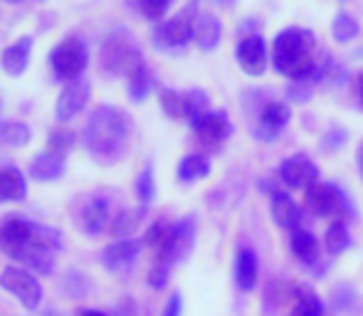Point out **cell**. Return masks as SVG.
<instances>
[{"instance_id":"1","label":"cell","mask_w":363,"mask_h":316,"mask_svg":"<svg viewBox=\"0 0 363 316\" xmlns=\"http://www.w3.org/2000/svg\"><path fill=\"white\" fill-rule=\"evenodd\" d=\"M131 134V121L116 106H99L94 114L89 116L84 126V141L86 151L94 161L99 163H116L126 151Z\"/></svg>"},{"instance_id":"2","label":"cell","mask_w":363,"mask_h":316,"mask_svg":"<svg viewBox=\"0 0 363 316\" xmlns=\"http://www.w3.org/2000/svg\"><path fill=\"white\" fill-rule=\"evenodd\" d=\"M316 38L306 28H287L274 38L272 62L274 69L287 74L291 79H299L314 67Z\"/></svg>"},{"instance_id":"3","label":"cell","mask_w":363,"mask_h":316,"mask_svg":"<svg viewBox=\"0 0 363 316\" xmlns=\"http://www.w3.org/2000/svg\"><path fill=\"white\" fill-rule=\"evenodd\" d=\"M101 67L109 74H126L131 77L144 64V55L136 47L134 38L126 30H114L101 45Z\"/></svg>"},{"instance_id":"4","label":"cell","mask_w":363,"mask_h":316,"mask_svg":"<svg viewBox=\"0 0 363 316\" xmlns=\"http://www.w3.org/2000/svg\"><path fill=\"white\" fill-rule=\"evenodd\" d=\"M0 287L13 294V297H18V302L23 304L28 312H35L45 297L40 279L35 277L30 269L15 267V264H10V267H5L3 272H0Z\"/></svg>"},{"instance_id":"5","label":"cell","mask_w":363,"mask_h":316,"mask_svg":"<svg viewBox=\"0 0 363 316\" xmlns=\"http://www.w3.org/2000/svg\"><path fill=\"white\" fill-rule=\"evenodd\" d=\"M86 62H89V52L86 45L79 38H65L57 47L50 52V64H52L55 74L60 79H77L82 77Z\"/></svg>"},{"instance_id":"6","label":"cell","mask_w":363,"mask_h":316,"mask_svg":"<svg viewBox=\"0 0 363 316\" xmlns=\"http://www.w3.org/2000/svg\"><path fill=\"white\" fill-rule=\"evenodd\" d=\"M196 5H188L186 10L176 13L156 28V45L163 50H176L191 43L193 33H196Z\"/></svg>"},{"instance_id":"7","label":"cell","mask_w":363,"mask_h":316,"mask_svg":"<svg viewBox=\"0 0 363 316\" xmlns=\"http://www.w3.org/2000/svg\"><path fill=\"white\" fill-rule=\"evenodd\" d=\"M161 106L171 119L176 121H193L198 114H203L208 106V94L201 89L193 91H176V89H161Z\"/></svg>"},{"instance_id":"8","label":"cell","mask_w":363,"mask_h":316,"mask_svg":"<svg viewBox=\"0 0 363 316\" xmlns=\"http://www.w3.org/2000/svg\"><path fill=\"white\" fill-rule=\"evenodd\" d=\"M193 239H196V218L188 215V218H183L181 222L171 225V232H168L166 244L158 249V264L171 267L173 262L183 259L188 252H191Z\"/></svg>"},{"instance_id":"9","label":"cell","mask_w":363,"mask_h":316,"mask_svg":"<svg viewBox=\"0 0 363 316\" xmlns=\"http://www.w3.org/2000/svg\"><path fill=\"white\" fill-rule=\"evenodd\" d=\"M193 131H196L198 141L206 146H220L230 134H233V126H230L228 116L220 114V111H203L196 119L191 121Z\"/></svg>"},{"instance_id":"10","label":"cell","mask_w":363,"mask_h":316,"mask_svg":"<svg viewBox=\"0 0 363 316\" xmlns=\"http://www.w3.org/2000/svg\"><path fill=\"white\" fill-rule=\"evenodd\" d=\"M235 57H238V64L242 67V72L259 77L264 72V67H267V45H264L262 35H247V38L240 40Z\"/></svg>"},{"instance_id":"11","label":"cell","mask_w":363,"mask_h":316,"mask_svg":"<svg viewBox=\"0 0 363 316\" xmlns=\"http://www.w3.org/2000/svg\"><path fill=\"white\" fill-rule=\"evenodd\" d=\"M279 178L284 186L294 188V191H301V188L309 191L311 186L319 183V168L306 156H291L279 166Z\"/></svg>"},{"instance_id":"12","label":"cell","mask_w":363,"mask_h":316,"mask_svg":"<svg viewBox=\"0 0 363 316\" xmlns=\"http://www.w3.org/2000/svg\"><path fill=\"white\" fill-rule=\"evenodd\" d=\"M86 99H89V81L84 77H77L60 91V99L55 104V116L60 121H69L84 109Z\"/></svg>"},{"instance_id":"13","label":"cell","mask_w":363,"mask_h":316,"mask_svg":"<svg viewBox=\"0 0 363 316\" xmlns=\"http://www.w3.org/2000/svg\"><path fill=\"white\" fill-rule=\"evenodd\" d=\"M33 237V222L23 220V218H8V220L0 225V247L15 257L23 247L30 244Z\"/></svg>"},{"instance_id":"14","label":"cell","mask_w":363,"mask_h":316,"mask_svg":"<svg viewBox=\"0 0 363 316\" xmlns=\"http://www.w3.org/2000/svg\"><path fill=\"white\" fill-rule=\"evenodd\" d=\"M141 252V242L139 239H116V242L106 244L104 252H101V262H104L106 269L111 272H119V269H126L136 262Z\"/></svg>"},{"instance_id":"15","label":"cell","mask_w":363,"mask_h":316,"mask_svg":"<svg viewBox=\"0 0 363 316\" xmlns=\"http://www.w3.org/2000/svg\"><path fill=\"white\" fill-rule=\"evenodd\" d=\"M306 205L314 215L326 218L334 215L341 210V193L334 186H326V183H316L306 191Z\"/></svg>"},{"instance_id":"16","label":"cell","mask_w":363,"mask_h":316,"mask_svg":"<svg viewBox=\"0 0 363 316\" xmlns=\"http://www.w3.org/2000/svg\"><path fill=\"white\" fill-rule=\"evenodd\" d=\"M30 50H33V38L23 35L20 40H15L10 47L3 50L0 55V64L10 77H20V74L28 69V60H30Z\"/></svg>"},{"instance_id":"17","label":"cell","mask_w":363,"mask_h":316,"mask_svg":"<svg viewBox=\"0 0 363 316\" xmlns=\"http://www.w3.org/2000/svg\"><path fill=\"white\" fill-rule=\"evenodd\" d=\"M65 176V158L52 154V151H43L30 161V178L40 183H52Z\"/></svg>"},{"instance_id":"18","label":"cell","mask_w":363,"mask_h":316,"mask_svg":"<svg viewBox=\"0 0 363 316\" xmlns=\"http://www.w3.org/2000/svg\"><path fill=\"white\" fill-rule=\"evenodd\" d=\"M272 218L279 227L284 230H299V222H301V210L294 201L287 196V193L277 191L272 193Z\"/></svg>"},{"instance_id":"19","label":"cell","mask_w":363,"mask_h":316,"mask_svg":"<svg viewBox=\"0 0 363 316\" xmlns=\"http://www.w3.org/2000/svg\"><path fill=\"white\" fill-rule=\"evenodd\" d=\"M289 116H291V111L287 104H282V101H269L262 109V114H259V124L264 126L262 141H274V136L289 124Z\"/></svg>"},{"instance_id":"20","label":"cell","mask_w":363,"mask_h":316,"mask_svg":"<svg viewBox=\"0 0 363 316\" xmlns=\"http://www.w3.org/2000/svg\"><path fill=\"white\" fill-rule=\"evenodd\" d=\"M220 38H223V25H220V20L216 15H211V13L198 15L196 33H193V40L198 43V47L211 52V50H216L220 45Z\"/></svg>"},{"instance_id":"21","label":"cell","mask_w":363,"mask_h":316,"mask_svg":"<svg viewBox=\"0 0 363 316\" xmlns=\"http://www.w3.org/2000/svg\"><path fill=\"white\" fill-rule=\"evenodd\" d=\"M28 196V181L18 168H0V203L25 201Z\"/></svg>"},{"instance_id":"22","label":"cell","mask_w":363,"mask_h":316,"mask_svg":"<svg viewBox=\"0 0 363 316\" xmlns=\"http://www.w3.org/2000/svg\"><path fill=\"white\" fill-rule=\"evenodd\" d=\"M82 230L86 235H99L104 232L106 222H109V208H106V201H89L82 210Z\"/></svg>"},{"instance_id":"23","label":"cell","mask_w":363,"mask_h":316,"mask_svg":"<svg viewBox=\"0 0 363 316\" xmlns=\"http://www.w3.org/2000/svg\"><path fill=\"white\" fill-rule=\"evenodd\" d=\"M235 282L240 289L250 292L257 284V257H255L252 249H242L238 254V262H235Z\"/></svg>"},{"instance_id":"24","label":"cell","mask_w":363,"mask_h":316,"mask_svg":"<svg viewBox=\"0 0 363 316\" xmlns=\"http://www.w3.org/2000/svg\"><path fill=\"white\" fill-rule=\"evenodd\" d=\"M208 173H211V161L201 154H191L178 163V178H181L183 183L201 181V178H206Z\"/></svg>"},{"instance_id":"25","label":"cell","mask_w":363,"mask_h":316,"mask_svg":"<svg viewBox=\"0 0 363 316\" xmlns=\"http://www.w3.org/2000/svg\"><path fill=\"white\" fill-rule=\"evenodd\" d=\"M291 252H294L301 262L311 264L316 259V254H319V239L311 235L309 230H301L299 227V230L291 232Z\"/></svg>"},{"instance_id":"26","label":"cell","mask_w":363,"mask_h":316,"mask_svg":"<svg viewBox=\"0 0 363 316\" xmlns=\"http://www.w3.org/2000/svg\"><path fill=\"white\" fill-rule=\"evenodd\" d=\"M30 129L20 121H0V146L8 149H23L30 144Z\"/></svg>"},{"instance_id":"27","label":"cell","mask_w":363,"mask_h":316,"mask_svg":"<svg viewBox=\"0 0 363 316\" xmlns=\"http://www.w3.org/2000/svg\"><path fill=\"white\" fill-rule=\"evenodd\" d=\"M30 244H35L38 249L55 254L57 249H62V232L55 230V227H45V225H33V237Z\"/></svg>"},{"instance_id":"28","label":"cell","mask_w":363,"mask_h":316,"mask_svg":"<svg viewBox=\"0 0 363 316\" xmlns=\"http://www.w3.org/2000/svg\"><path fill=\"white\" fill-rule=\"evenodd\" d=\"M141 218H144V208L139 210H124L111 220V235L114 237H129L134 235V230L141 225Z\"/></svg>"},{"instance_id":"29","label":"cell","mask_w":363,"mask_h":316,"mask_svg":"<svg viewBox=\"0 0 363 316\" xmlns=\"http://www.w3.org/2000/svg\"><path fill=\"white\" fill-rule=\"evenodd\" d=\"M321 314H324L321 299L314 292H309V289H299L296 292V307L291 316H321Z\"/></svg>"},{"instance_id":"30","label":"cell","mask_w":363,"mask_h":316,"mask_svg":"<svg viewBox=\"0 0 363 316\" xmlns=\"http://www.w3.org/2000/svg\"><path fill=\"white\" fill-rule=\"evenodd\" d=\"M324 242H326V249H329L331 254L346 252V249H349V244H351V235H349V230H346L344 222H334V225H329Z\"/></svg>"},{"instance_id":"31","label":"cell","mask_w":363,"mask_h":316,"mask_svg":"<svg viewBox=\"0 0 363 316\" xmlns=\"http://www.w3.org/2000/svg\"><path fill=\"white\" fill-rule=\"evenodd\" d=\"M151 89H153V74L148 72V67H141L139 72H134L129 77V96L134 101H144Z\"/></svg>"},{"instance_id":"32","label":"cell","mask_w":363,"mask_h":316,"mask_svg":"<svg viewBox=\"0 0 363 316\" xmlns=\"http://www.w3.org/2000/svg\"><path fill=\"white\" fill-rule=\"evenodd\" d=\"M331 33H334L336 43H351V40L359 35V23H356L349 13H339L334 25H331Z\"/></svg>"},{"instance_id":"33","label":"cell","mask_w":363,"mask_h":316,"mask_svg":"<svg viewBox=\"0 0 363 316\" xmlns=\"http://www.w3.org/2000/svg\"><path fill=\"white\" fill-rule=\"evenodd\" d=\"M74 139H77V136L72 134V131H67V129H55V131H50V136H48V151H52V154H57V156H65L67 151H72Z\"/></svg>"},{"instance_id":"34","label":"cell","mask_w":363,"mask_h":316,"mask_svg":"<svg viewBox=\"0 0 363 316\" xmlns=\"http://www.w3.org/2000/svg\"><path fill=\"white\" fill-rule=\"evenodd\" d=\"M136 193H139V201L144 203H151L153 196H156V186H153V168L146 166L144 173L139 176V181H136Z\"/></svg>"},{"instance_id":"35","label":"cell","mask_w":363,"mask_h":316,"mask_svg":"<svg viewBox=\"0 0 363 316\" xmlns=\"http://www.w3.org/2000/svg\"><path fill=\"white\" fill-rule=\"evenodd\" d=\"M168 232H171V225H166V222H156V225L148 227L144 242L148 244V247L161 249L163 244H166V239H168Z\"/></svg>"},{"instance_id":"36","label":"cell","mask_w":363,"mask_h":316,"mask_svg":"<svg viewBox=\"0 0 363 316\" xmlns=\"http://www.w3.org/2000/svg\"><path fill=\"white\" fill-rule=\"evenodd\" d=\"M141 10H144L146 18L151 20H161L163 15H166L168 5H171V0H139Z\"/></svg>"},{"instance_id":"37","label":"cell","mask_w":363,"mask_h":316,"mask_svg":"<svg viewBox=\"0 0 363 316\" xmlns=\"http://www.w3.org/2000/svg\"><path fill=\"white\" fill-rule=\"evenodd\" d=\"M168 282V267L166 264H156V267L151 269V274H148V284H151L153 289H161L166 287Z\"/></svg>"},{"instance_id":"38","label":"cell","mask_w":363,"mask_h":316,"mask_svg":"<svg viewBox=\"0 0 363 316\" xmlns=\"http://www.w3.org/2000/svg\"><path fill=\"white\" fill-rule=\"evenodd\" d=\"M183 312V302H181V294H173L171 299H168L166 309H163V316H181Z\"/></svg>"},{"instance_id":"39","label":"cell","mask_w":363,"mask_h":316,"mask_svg":"<svg viewBox=\"0 0 363 316\" xmlns=\"http://www.w3.org/2000/svg\"><path fill=\"white\" fill-rule=\"evenodd\" d=\"M326 139H329V141H326V146H339V144H344V141H346V131L334 129L329 136H326Z\"/></svg>"},{"instance_id":"40","label":"cell","mask_w":363,"mask_h":316,"mask_svg":"<svg viewBox=\"0 0 363 316\" xmlns=\"http://www.w3.org/2000/svg\"><path fill=\"white\" fill-rule=\"evenodd\" d=\"M77 316H106L104 312H96V309H82Z\"/></svg>"},{"instance_id":"41","label":"cell","mask_w":363,"mask_h":316,"mask_svg":"<svg viewBox=\"0 0 363 316\" xmlns=\"http://www.w3.org/2000/svg\"><path fill=\"white\" fill-rule=\"evenodd\" d=\"M359 96H361V101H363V74L359 77Z\"/></svg>"},{"instance_id":"42","label":"cell","mask_w":363,"mask_h":316,"mask_svg":"<svg viewBox=\"0 0 363 316\" xmlns=\"http://www.w3.org/2000/svg\"><path fill=\"white\" fill-rule=\"evenodd\" d=\"M218 3H220V5H233L235 0H218Z\"/></svg>"}]
</instances>
